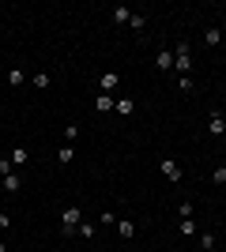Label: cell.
I'll return each instance as SVG.
<instances>
[{
	"label": "cell",
	"mask_w": 226,
	"mask_h": 252,
	"mask_svg": "<svg viewBox=\"0 0 226 252\" xmlns=\"http://www.w3.org/2000/svg\"><path fill=\"white\" fill-rule=\"evenodd\" d=\"M113 109H117L121 117H132V113H136V102H132V98H117V105H113Z\"/></svg>",
	"instance_id": "ba28073f"
},
{
	"label": "cell",
	"mask_w": 226,
	"mask_h": 252,
	"mask_svg": "<svg viewBox=\"0 0 226 252\" xmlns=\"http://www.w3.org/2000/svg\"><path fill=\"white\" fill-rule=\"evenodd\" d=\"M155 68H159V72H170V68H173V49H159V57H155Z\"/></svg>",
	"instance_id": "3957f363"
},
{
	"label": "cell",
	"mask_w": 226,
	"mask_h": 252,
	"mask_svg": "<svg viewBox=\"0 0 226 252\" xmlns=\"http://www.w3.org/2000/svg\"><path fill=\"white\" fill-rule=\"evenodd\" d=\"M117 233L125 241H132V237H136V222H117Z\"/></svg>",
	"instance_id": "8fae6325"
},
{
	"label": "cell",
	"mask_w": 226,
	"mask_h": 252,
	"mask_svg": "<svg viewBox=\"0 0 226 252\" xmlns=\"http://www.w3.org/2000/svg\"><path fill=\"white\" fill-rule=\"evenodd\" d=\"M11 226V215H4V211H0V230H8Z\"/></svg>",
	"instance_id": "cb8c5ba5"
},
{
	"label": "cell",
	"mask_w": 226,
	"mask_h": 252,
	"mask_svg": "<svg viewBox=\"0 0 226 252\" xmlns=\"http://www.w3.org/2000/svg\"><path fill=\"white\" fill-rule=\"evenodd\" d=\"M75 233H79L83 241H91V237H95V226H91V222H79V230H75Z\"/></svg>",
	"instance_id": "ac0fdd59"
},
{
	"label": "cell",
	"mask_w": 226,
	"mask_h": 252,
	"mask_svg": "<svg viewBox=\"0 0 226 252\" xmlns=\"http://www.w3.org/2000/svg\"><path fill=\"white\" fill-rule=\"evenodd\" d=\"M177 230H181L185 237H193V233H196V222H193V219H181V226H177Z\"/></svg>",
	"instance_id": "ffe728a7"
},
{
	"label": "cell",
	"mask_w": 226,
	"mask_h": 252,
	"mask_svg": "<svg viewBox=\"0 0 226 252\" xmlns=\"http://www.w3.org/2000/svg\"><path fill=\"white\" fill-rule=\"evenodd\" d=\"M19 185H23L19 173H8V177H4V192H19Z\"/></svg>",
	"instance_id": "4fadbf2b"
},
{
	"label": "cell",
	"mask_w": 226,
	"mask_h": 252,
	"mask_svg": "<svg viewBox=\"0 0 226 252\" xmlns=\"http://www.w3.org/2000/svg\"><path fill=\"white\" fill-rule=\"evenodd\" d=\"M223 143H226V132H223Z\"/></svg>",
	"instance_id": "484cf974"
},
{
	"label": "cell",
	"mask_w": 226,
	"mask_h": 252,
	"mask_svg": "<svg viewBox=\"0 0 226 252\" xmlns=\"http://www.w3.org/2000/svg\"><path fill=\"white\" fill-rule=\"evenodd\" d=\"M207 132L223 139V132H226V121H223V113H211V121H207Z\"/></svg>",
	"instance_id": "277c9868"
},
{
	"label": "cell",
	"mask_w": 226,
	"mask_h": 252,
	"mask_svg": "<svg viewBox=\"0 0 226 252\" xmlns=\"http://www.w3.org/2000/svg\"><path fill=\"white\" fill-rule=\"evenodd\" d=\"M113 105H117V102H113V94H102V91H98V98H95V109H98V113H109Z\"/></svg>",
	"instance_id": "52a82bcc"
},
{
	"label": "cell",
	"mask_w": 226,
	"mask_h": 252,
	"mask_svg": "<svg viewBox=\"0 0 226 252\" xmlns=\"http://www.w3.org/2000/svg\"><path fill=\"white\" fill-rule=\"evenodd\" d=\"M0 252H8V245H4V241H0Z\"/></svg>",
	"instance_id": "d4e9b609"
},
{
	"label": "cell",
	"mask_w": 226,
	"mask_h": 252,
	"mask_svg": "<svg viewBox=\"0 0 226 252\" xmlns=\"http://www.w3.org/2000/svg\"><path fill=\"white\" fill-rule=\"evenodd\" d=\"M65 139L75 143V139H79V125H65Z\"/></svg>",
	"instance_id": "44dd1931"
},
{
	"label": "cell",
	"mask_w": 226,
	"mask_h": 252,
	"mask_svg": "<svg viewBox=\"0 0 226 252\" xmlns=\"http://www.w3.org/2000/svg\"><path fill=\"white\" fill-rule=\"evenodd\" d=\"M223 121H226V109H223Z\"/></svg>",
	"instance_id": "4316f807"
},
{
	"label": "cell",
	"mask_w": 226,
	"mask_h": 252,
	"mask_svg": "<svg viewBox=\"0 0 226 252\" xmlns=\"http://www.w3.org/2000/svg\"><path fill=\"white\" fill-rule=\"evenodd\" d=\"M117 83H121V75H117V72H106L102 79H98V87H102V94H109V91H113Z\"/></svg>",
	"instance_id": "8992f818"
},
{
	"label": "cell",
	"mask_w": 226,
	"mask_h": 252,
	"mask_svg": "<svg viewBox=\"0 0 226 252\" xmlns=\"http://www.w3.org/2000/svg\"><path fill=\"white\" fill-rule=\"evenodd\" d=\"M132 19V8H113V23H129Z\"/></svg>",
	"instance_id": "e0dca14e"
},
{
	"label": "cell",
	"mask_w": 226,
	"mask_h": 252,
	"mask_svg": "<svg viewBox=\"0 0 226 252\" xmlns=\"http://www.w3.org/2000/svg\"><path fill=\"white\" fill-rule=\"evenodd\" d=\"M11 166H23V162H31V155H27V147H11Z\"/></svg>",
	"instance_id": "9c48e42d"
},
{
	"label": "cell",
	"mask_w": 226,
	"mask_h": 252,
	"mask_svg": "<svg viewBox=\"0 0 226 252\" xmlns=\"http://www.w3.org/2000/svg\"><path fill=\"white\" fill-rule=\"evenodd\" d=\"M79 222H83V207L68 203V207L61 211V230H65V233H75V230H79Z\"/></svg>",
	"instance_id": "6da1fadb"
},
{
	"label": "cell",
	"mask_w": 226,
	"mask_h": 252,
	"mask_svg": "<svg viewBox=\"0 0 226 252\" xmlns=\"http://www.w3.org/2000/svg\"><path fill=\"white\" fill-rule=\"evenodd\" d=\"M11 173V158H0V177H8Z\"/></svg>",
	"instance_id": "603a6c76"
},
{
	"label": "cell",
	"mask_w": 226,
	"mask_h": 252,
	"mask_svg": "<svg viewBox=\"0 0 226 252\" xmlns=\"http://www.w3.org/2000/svg\"><path fill=\"white\" fill-rule=\"evenodd\" d=\"M129 27H132V31H143V27H147V15H143V11H132Z\"/></svg>",
	"instance_id": "9a60e30c"
},
{
	"label": "cell",
	"mask_w": 226,
	"mask_h": 252,
	"mask_svg": "<svg viewBox=\"0 0 226 252\" xmlns=\"http://www.w3.org/2000/svg\"><path fill=\"white\" fill-rule=\"evenodd\" d=\"M31 83L38 87V91H45V87L53 83V79H49V72H34V75H31Z\"/></svg>",
	"instance_id": "7c38bea8"
},
{
	"label": "cell",
	"mask_w": 226,
	"mask_h": 252,
	"mask_svg": "<svg viewBox=\"0 0 226 252\" xmlns=\"http://www.w3.org/2000/svg\"><path fill=\"white\" fill-rule=\"evenodd\" d=\"M211 181H215V185H226V166H215V169H211Z\"/></svg>",
	"instance_id": "7402d4cb"
},
{
	"label": "cell",
	"mask_w": 226,
	"mask_h": 252,
	"mask_svg": "<svg viewBox=\"0 0 226 252\" xmlns=\"http://www.w3.org/2000/svg\"><path fill=\"white\" fill-rule=\"evenodd\" d=\"M8 87H11V91L23 87V72H19V68H11V72H8Z\"/></svg>",
	"instance_id": "2e32d148"
},
{
	"label": "cell",
	"mask_w": 226,
	"mask_h": 252,
	"mask_svg": "<svg viewBox=\"0 0 226 252\" xmlns=\"http://www.w3.org/2000/svg\"><path fill=\"white\" fill-rule=\"evenodd\" d=\"M215 241H219L215 233H200V245H204V252H211V249H215Z\"/></svg>",
	"instance_id": "d6986e66"
},
{
	"label": "cell",
	"mask_w": 226,
	"mask_h": 252,
	"mask_svg": "<svg viewBox=\"0 0 226 252\" xmlns=\"http://www.w3.org/2000/svg\"><path fill=\"white\" fill-rule=\"evenodd\" d=\"M162 173H166V181H173V185L181 181V166H177V162H170V158L162 162Z\"/></svg>",
	"instance_id": "5b68a950"
},
{
	"label": "cell",
	"mask_w": 226,
	"mask_h": 252,
	"mask_svg": "<svg viewBox=\"0 0 226 252\" xmlns=\"http://www.w3.org/2000/svg\"><path fill=\"white\" fill-rule=\"evenodd\" d=\"M72 158H75V147H72V143H65V147H61V155H57V162H61V166H68Z\"/></svg>",
	"instance_id": "5bb4252c"
},
{
	"label": "cell",
	"mask_w": 226,
	"mask_h": 252,
	"mask_svg": "<svg viewBox=\"0 0 226 252\" xmlns=\"http://www.w3.org/2000/svg\"><path fill=\"white\" fill-rule=\"evenodd\" d=\"M193 68V49H189V42H177L173 45V72H189Z\"/></svg>",
	"instance_id": "7a4b0ae2"
},
{
	"label": "cell",
	"mask_w": 226,
	"mask_h": 252,
	"mask_svg": "<svg viewBox=\"0 0 226 252\" xmlns=\"http://www.w3.org/2000/svg\"><path fill=\"white\" fill-rule=\"evenodd\" d=\"M223 42V31H219V27H207L204 31V45H219Z\"/></svg>",
	"instance_id": "30bf717a"
}]
</instances>
